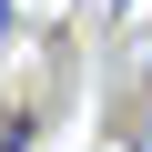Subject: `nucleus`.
Here are the masks:
<instances>
[{
	"instance_id": "nucleus-1",
	"label": "nucleus",
	"mask_w": 152,
	"mask_h": 152,
	"mask_svg": "<svg viewBox=\"0 0 152 152\" xmlns=\"http://www.w3.org/2000/svg\"><path fill=\"white\" fill-rule=\"evenodd\" d=\"M0 152H31V112H0Z\"/></svg>"
},
{
	"instance_id": "nucleus-2",
	"label": "nucleus",
	"mask_w": 152,
	"mask_h": 152,
	"mask_svg": "<svg viewBox=\"0 0 152 152\" xmlns=\"http://www.w3.org/2000/svg\"><path fill=\"white\" fill-rule=\"evenodd\" d=\"M10 31H20V0H0V51H10Z\"/></svg>"
},
{
	"instance_id": "nucleus-3",
	"label": "nucleus",
	"mask_w": 152,
	"mask_h": 152,
	"mask_svg": "<svg viewBox=\"0 0 152 152\" xmlns=\"http://www.w3.org/2000/svg\"><path fill=\"white\" fill-rule=\"evenodd\" d=\"M91 10H102V20H132V0H91Z\"/></svg>"
}]
</instances>
